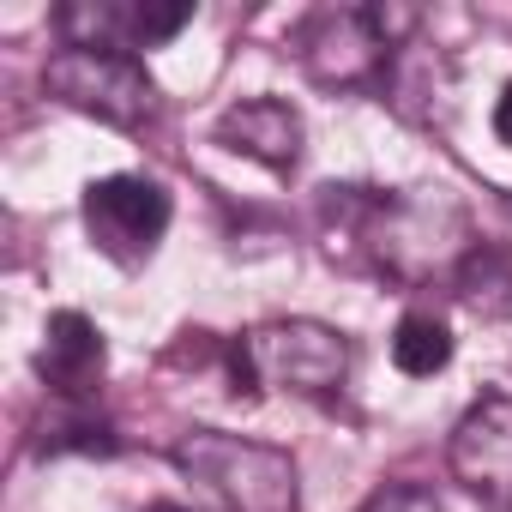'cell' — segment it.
Wrapping results in <instances>:
<instances>
[{"mask_svg":"<svg viewBox=\"0 0 512 512\" xmlns=\"http://www.w3.org/2000/svg\"><path fill=\"white\" fill-rule=\"evenodd\" d=\"M422 13L404 0H356V7H314L296 25V61L320 85H374L386 79L392 55L410 49Z\"/></svg>","mask_w":512,"mask_h":512,"instance_id":"cell-3","label":"cell"},{"mask_svg":"<svg viewBox=\"0 0 512 512\" xmlns=\"http://www.w3.org/2000/svg\"><path fill=\"white\" fill-rule=\"evenodd\" d=\"M43 91L103 127H151L157 121V85L139 55H109V49H55L43 61Z\"/></svg>","mask_w":512,"mask_h":512,"instance_id":"cell-5","label":"cell"},{"mask_svg":"<svg viewBox=\"0 0 512 512\" xmlns=\"http://www.w3.org/2000/svg\"><path fill=\"white\" fill-rule=\"evenodd\" d=\"M362 512H446V506H440V494L422 488V482H386V488L368 494Z\"/></svg>","mask_w":512,"mask_h":512,"instance_id":"cell-15","label":"cell"},{"mask_svg":"<svg viewBox=\"0 0 512 512\" xmlns=\"http://www.w3.org/2000/svg\"><path fill=\"white\" fill-rule=\"evenodd\" d=\"M446 362H452V332H446V320H434V314H404L398 332H392V368L410 374V380H434Z\"/></svg>","mask_w":512,"mask_h":512,"instance_id":"cell-14","label":"cell"},{"mask_svg":"<svg viewBox=\"0 0 512 512\" xmlns=\"http://www.w3.org/2000/svg\"><path fill=\"white\" fill-rule=\"evenodd\" d=\"M488 512H512V488H506L500 500H488Z\"/></svg>","mask_w":512,"mask_h":512,"instance_id":"cell-17","label":"cell"},{"mask_svg":"<svg viewBox=\"0 0 512 512\" xmlns=\"http://www.w3.org/2000/svg\"><path fill=\"white\" fill-rule=\"evenodd\" d=\"M350 338L326 320H260L229 344L235 398L290 392V398H332L350 380Z\"/></svg>","mask_w":512,"mask_h":512,"instance_id":"cell-2","label":"cell"},{"mask_svg":"<svg viewBox=\"0 0 512 512\" xmlns=\"http://www.w3.org/2000/svg\"><path fill=\"white\" fill-rule=\"evenodd\" d=\"M211 139H217L223 151L247 157V163L272 169V175H290V169L302 163L308 127H302V109L284 103V97H241V103H229V109L211 121Z\"/></svg>","mask_w":512,"mask_h":512,"instance_id":"cell-9","label":"cell"},{"mask_svg":"<svg viewBox=\"0 0 512 512\" xmlns=\"http://www.w3.org/2000/svg\"><path fill=\"white\" fill-rule=\"evenodd\" d=\"M494 139L512 151V85L500 91V103H494Z\"/></svg>","mask_w":512,"mask_h":512,"instance_id":"cell-16","label":"cell"},{"mask_svg":"<svg viewBox=\"0 0 512 512\" xmlns=\"http://www.w3.org/2000/svg\"><path fill=\"white\" fill-rule=\"evenodd\" d=\"M103 362H109L103 332H97L79 308L49 314V326H43V350H37V374H43L49 398H91L97 380H103Z\"/></svg>","mask_w":512,"mask_h":512,"instance_id":"cell-10","label":"cell"},{"mask_svg":"<svg viewBox=\"0 0 512 512\" xmlns=\"http://www.w3.org/2000/svg\"><path fill=\"white\" fill-rule=\"evenodd\" d=\"M446 464L452 476L482 494V500H500L512 488V392L506 386H488L452 428V446H446Z\"/></svg>","mask_w":512,"mask_h":512,"instance_id":"cell-8","label":"cell"},{"mask_svg":"<svg viewBox=\"0 0 512 512\" xmlns=\"http://www.w3.org/2000/svg\"><path fill=\"white\" fill-rule=\"evenodd\" d=\"M151 512H187V506H169V500H157V506H151Z\"/></svg>","mask_w":512,"mask_h":512,"instance_id":"cell-18","label":"cell"},{"mask_svg":"<svg viewBox=\"0 0 512 512\" xmlns=\"http://www.w3.org/2000/svg\"><path fill=\"white\" fill-rule=\"evenodd\" d=\"M175 199L151 175H103L85 187V229L97 253H109L115 266H145L157 241L169 235Z\"/></svg>","mask_w":512,"mask_h":512,"instance_id":"cell-6","label":"cell"},{"mask_svg":"<svg viewBox=\"0 0 512 512\" xmlns=\"http://www.w3.org/2000/svg\"><path fill=\"white\" fill-rule=\"evenodd\" d=\"M169 458L223 512H302V476H296V458L284 446L241 440L223 428H187L169 446Z\"/></svg>","mask_w":512,"mask_h":512,"instance_id":"cell-4","label":"cell"},{"mask_svg":"<svg viewBox=\"0 0 512 512\" xmlns=\"http://www.w3.org/2000/svg\"><path fill=\"white\" fill-rule=\"evenodd\" d=\"M193 0H67L55 13V31L67 49H109V55H139L163 49L193 25Z\"/></svg>","mask_w":512,"mask_h":512,"instance_id":"cell-7","label":"cell"},{"mask_svg":"<svg viewBox=\"0 0 512 512\" xmlns=\"http://www.w3.org/2000/svg\"><path fill=\"white\" fill-rule=\"evenodd\" d=\"M380 91L392 97V109H398L404 121H440V115H446V61L410 43V49L392 55Z\"/></svg>","mask_w":512,"mask_h":512,"instance_id":"cell-12","label":"cell"},{"mask_svg":"<svg viewBox=\"0 0 512 512\" xmlns=\"http://www.w3.org/2000/svg\"><path fill=\"white\" fill-rule=\"evenodd\" d=\"M37 452H43V458H61V452L109 458V452H115V428L103 422L97 398H55L49 416L37 422Z\"/></svg>","mask_w":512,"mask_h":512,"instance_id":"cell-13","label":"cell"},{"mask_svg":"<svg viewBox=\"0 0 512 512\" xmlns=\"http://www.w3.org/2000/svg\"><path fill=\"white\" fill-rule=\"evenodd\" d=\"M452 296L476 320H512V247L476 241L464 253V266L452 272Z\"/></svg>","mask_w":512,"mask_h":512,"instance_id":"cell-11","label":"cell"},{"mask_svg":"<svg viewBox=\"0 0 512 512\" xmlns=\"http://www.w3.org/2000/svg\"><path fill=\"white\" fill-rule=\"evenodd\" d=\"M326 211H338V229L368 253V260L398 278H452L464 253L476 247L464 229V211L452 199H422V193H374V187H326Z\"/></svg>","mask_w":512,"mask_h":512,"instance_id":"cell-1","label":"cell"}]
</instances>
